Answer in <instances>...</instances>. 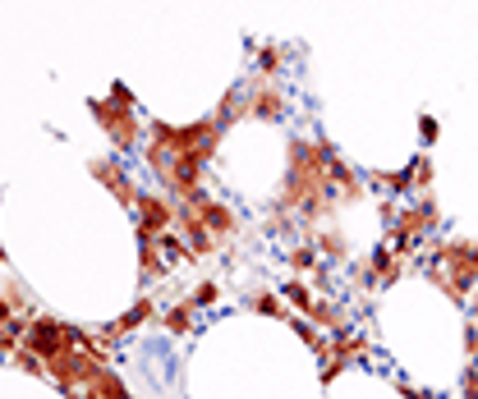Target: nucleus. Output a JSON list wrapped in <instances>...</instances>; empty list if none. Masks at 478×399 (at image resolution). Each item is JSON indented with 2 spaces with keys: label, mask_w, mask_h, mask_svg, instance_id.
<instances>
[{
  "label": "nucleus",
  "mask_w": 478,
  "mask_h": 399,
  "mask_svg": "<svg viewBox=\"0 0 478 399\" xmlns=\"http://www.w3.org/2000/svg\"><path fill=\"white\" fill-rule=\"evenodd\" d=\"M189 303H193V308H217V303H221V285H217V280H202V285H193Z\"/></svg>",
  "instance_id": "obj_11"
},
{
  "label": "nucleus",
  "mask_w": 478,
  "mask_h": 399,
  "mask_svg": "<svg viewBox=\"0 0 478 399\" xmlns=\"http://www.w3.org/2000/svg\"><path fill=\"white\" fill-rule=\"evenodd\" d=\"M184 203H189V207L202 216V225H208V230H212L221 243H226V239L239 230V212H235L230 203H221V197H212V193H193V197H184Z\"/></svg>",
  "instance_id": "obj_3"
},
{
  "label": "nucleus",
  "mask_w": 478,
  "mask_h": 399,
  "mask_svg": "<svg viewBox=\"0 0 478 399\" xmlns=\"http://www.w3.org/2000/svg\"><path fill=\"white\" fill-rule=\"evenodd\" d=\"M175 216H180V203L171 193L139 188V203H133V234L139 239H157V234L175 230Z\"/></svg>",
  "instance_id": "obj_1"
},
{
  "label": "nucleus",
  "mask_w": 478,
  "mask_h": 399,
  "mask_svg": "<svg viewBox=\"0 0 478 399\" xmlns=\"http://www.w3.org/2000/svg\"><path fill=\"white\" fill-rule=\"evenodd\" d=\"M148 317H157V303H152V299H139V308H133V312H124V317H120L111 330H115V336H129V330H133V326H143Z\"/></svg>",
  "instance_id": "obj_7"
},
{
  "label": "nucleus",
  "mask_w": 478,
  "mask_h": 399,
  "mask_svg": "<svg viewBox=\"0 0 478 399\" xmlns=\"http://www.w3.org/2000/svg\"><path fill=\"white\" fill-rule=\"evenodd\" d=\"M317 257H322V252H317L313 243H299V248H290V252H286V261H290V271H295V276L317 271Z\"/></svg>",
  "instance_id": "obj_8"
},
{
  "label": "nucleus",
  "mask_w": 478,
  "mask_h": 399,
  "mask_svg": "<svg viewBox=\"0 0 478 399\" xmlns=\"http://www.w3.org/2000/svg\"><path fill=\"white\" fill-rule=\"evenodd\" d=\"M244 115H253V119H262V124H281V119H290V101H286V92L277 88V79H249L244 83Z\"/></svg>",
  "instance_id": "obj_2"
},
{
  "label": "nucleus",
  "mask_w": 478,
  "mask_h": 399,
  "mask_svg": "<svg viewBox=\"0 0 478 399\" xmlns=\"http://www.w3.org/2000/svg\"><path fill=\"white\" fill-rule=\"evenodd\" d=\"M419 128H424V138H428V143L437 138V119H433V115H424V119H419Z\"/></svg>",
  "instance_id": "obj_12"
},
{
  "label": "nucleus",
  "mask_w": 478,
  "mask_h": 399,
  "mask_svg": "<svg viewBox=\"0 0 478 399\" xmlns=\"http://www.w3.org/2000/svg\"><path fill=\"white\" fill-rule=\"evenodd\" d=\"M249 308H253V312H262V317H286V299H281V294H267V290H262V294H253V299H249Z\"/></svg>",
  "instance_id": "obj_10"
},
{
  "label": "nucleus",
  "mask_w": 478,
  "mask_h": 399,
  "mask_svg": "<svg viewBox=\"0 0 478 399\" xmlns=\"http://www.w3.org/2000/svg\"><path fill=\"white\" fill-rule=\"evenodd\" d=\"M93 175H97V179H106V188L115 193V203L133 212V203H139V184L129 179V170H124L120 161H93Z\"/></svg>",
  "instance_id": "obj_4"
},
{
  "label": "nucleus",
  "mask_w": 478,
  "mask_h": 399,
  "mask_svg": "<svg viewBox=\"0 0 478 399\" xmlns=\"http://www.w3.org/2000/svg\"><path fill=\"white\" fill-rule=\"evenodd\" d=\"M157 321L171 330V336H193V330H198V308H193L189 299H180V303L161 308V312H157Z\"/></svg>",
  "instance_id": "obj_5"
},
{
  "label": "nucleus",
  "mask_w": 478,
  "mask_h": 399,
  "mask_svg": "<svg viewBox=\"0 0 478 399\" xmlns=\"http://www.w3.org/2000/svg\"><path fill=\"white\" fill-rule=\"evenodd\" d=\"M281 294H286V303H290V308H299L304 317H308V312H313V303H317V294H313L304 280H286V290H281Z\"/></svg>",
  "instance_id": "obj_9"
},
{
  "label": "nucleus",
  "mask_w": 478,
  "mask_h": 399,
  "mask_svg": "<svg viewBox=\"0 0 478 399\" xmlns=\"http://www.w3.org/2000/svg\"><path fill=\"white\" fill-rule=\"evenodd\" d=\"M286 60H290V46H277V42H267L258 46V79H281L286 74Z\"/></svg>",
  "instance_id": "obj_6"
}]
</instances>
